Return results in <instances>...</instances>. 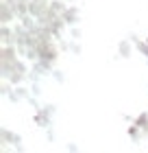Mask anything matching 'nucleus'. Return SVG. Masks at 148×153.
Listing matches in <instances>:
<instances>
[]
</instances>
